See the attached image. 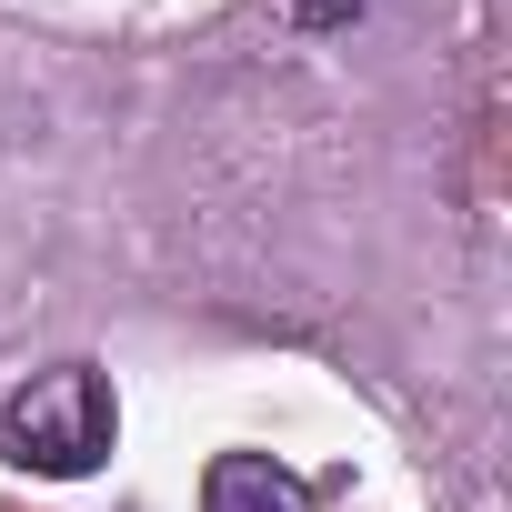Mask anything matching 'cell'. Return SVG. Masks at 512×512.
I'll list each match as a JSON object with an SVG mask.
<instances>
[{
	"instance_id": "1",
	"label": "cell",
	"mask_w": 512,
	"mask_h": 512,
	"mask_svg": "<svg viewBox=\"0 0 512 512\" xmlns=\"http://www.w3.org/2000/svg\"><path fill=\"white\" fill-rule=\"evenodd\" d=\"M111 432H121V412H111V382H101L91 362L41 372L31 392H11V412H0V452H11L21 472H51V482L101 472Z\"/></svg>"
},
{
	"instance_id": "2",
	"label": "cell",
	"mask_w": 512,
	"mask_h": 512,
	"mask_svg": "<svg viewBox=\"0 0 512 512\" xmlns=\"http://www.w3.org/2000/svg\"><path fill=\"white\" fill-rule=\"evenodd\" d=\"M201 512H312V492L272 462V452H221L201 472Z\"/></svg>"
},
{
	"instance_id": "3",
	"label": "cell",
	"mask_w": 512,
	"mask_h": 512,
	"mask_svg": "<svg viewBox=\"0 0 512 512\" xmlns=\"http://www.w3.org/2000/svg\"><path fill=\"white\" fill-rule=\"evenodd\" d=\"M282 11H292V21H352L362 0H282Z\"/></svg>"
}]
</instances>
